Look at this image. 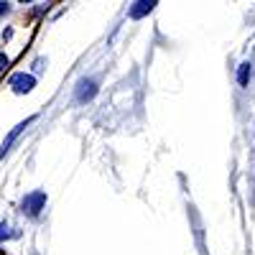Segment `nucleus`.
<instances>
[{"instance_id":"obj_7","label":"nucleus","mask_w":255,"mask_h":255,"mask_svg":"<svg viewBox=\"0 0 255 255\" xmlns=\"http://www.w3.org/2000/svg\"><path fill=\"white\" fill-rule=\"evenodd\" d=\"M10 235H13V232H10V225H8V222H3V225H0V243L8 240Z\"/></svg>"},{"instance_id":"obj_1","label":"nucleus","mask_w":255,"mask_h":255,"mask_svg":"<svg viewBox=\"0 0 255 255\" xmlns=\"http://www.w3.org/2000/svg\"><path fill=\"white\" fill-rule=\"evenodd\" d=\"M44 207H46V191H31L23 199V204H20V212H23L26 217H38Z\"/></svg>"},{"instance_id":"obj_2","label":"nucleus","mask_w":255,"mask_h":255,"mask_svg":"<svg viewBox=\"0 0 255 255\" xmlns=\"http://www.w3.org/2000/svg\"><path fill=\"white\" fill-rule=\"evenodd\" d=\"M10 87H13V92H18V95H26V92H31V90L36 87V77H33V74H26V72L13 74V77H10Z\"/></svg>"},{"instance_id":"obj_4","label":"nucleus","mask_w":255,"mask_h":255,"mask_svg":"<svg viewBox=\"0 0 255 255\" xmlns=\"http://www.w3.org/2000/svg\"><path fill=\"white\" fill-rule=\"evenodd\" d=\"M33 120H36V118H26L23 123H18V125L13 128V130H10V133L5 135V140H3V148H0V158H3V156H5L8 151H10V145L15 143V138H18L20 133H23V130H26V128H28V125H31Z\"/></svg>"},{"instance_id":"obj_6","label":"nucleus","mask_w":255,"mask_h":255,"mask_svg":"<svg viewBox=\"0 0 255 255\" xmlns=\"http://www.w3.org/2000/svg\"><path fill=\"white\" fill-rule=\"evenodd\" d=\"M248 74H250V64H243V67H240V74H238V79H240L243 87L248 84Z\"/></svg>"},{"instance_id":"obj_3","label":"nucleus","mask_w":255,"mask_h":255,"mask_svg":"<svg viewBox=\"0 0 255 255\" xmlns=\"http://www.w3.org/2000/svg\"><path fill=\"white\" fill-rule=\"evenodd\" d=\"M95 95H97V82L95 79H79L77 82V92H74L77 102H90Z\"/></svg>"},{"instance_id":"obj_5","label":"nucleus","mask_w":255,"mask_h":255,"mask_svg":"<svg viewBox=\"0 0 255 255\" xmlns=\"http://www.w3.org/2000/svg\"><path fill=\"white\" fill-rule=\"evenodd\" d=\"M153 8H156L153 0H138V3H133L130 8H128V15H130V18H140V15H148Z\"/></svg>"},{"instance_id":"obj_8","label":"nucleus","mask_w":255,"mask_h":255,"mask_svg":"<svg viewBox=\"0 0 255 255\" xmlns=\"http://www.w3.org/2000/svg\"><path fill=\"white\" fill-rule=\"evenodd\" d=\"M8 64H10V59H8L5 54H0V72H3V69L8 67Z\"/></svg>"},{"instance_id":"obj_9","label":"nucleus","mask_w":255,"mask_h":255,"mask_svg":"<svg viewBox=\"0 0 255 255\" xmlns=\"http://www.w3.org/2000/svg\"><path fill=\"white\" fill-rule=\"evenodd\" d=\"M8 13V3H0V18H3Z\"/></svg>"}]
</instances>
